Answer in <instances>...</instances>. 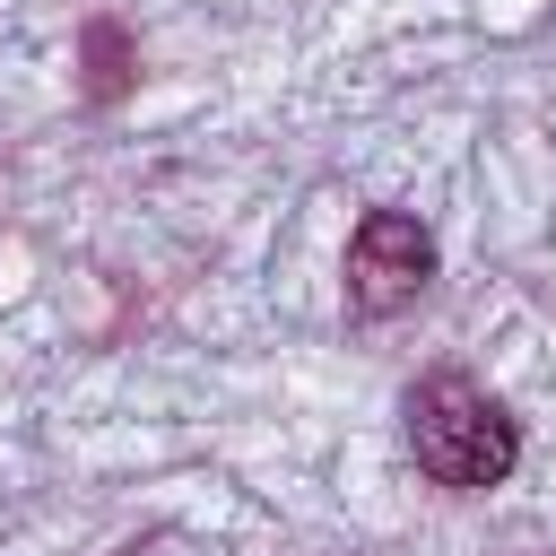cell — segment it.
<instances>
[{
    "label": "cell",
    "instance_id": "1",
    "mask_svg": "<svg viewBox=\"0 0 556 556\" xmlns=\"http://www.w3.org/2000/svg\"><path fill=\"white\" fill-rule=\"evenodd\" d=\"M400 417H408L417 469H426L434 486H452V495H486V486H504V478L521 469V426H513V408H504L486 382H469V374H426Z\"/></svg>",
    "mask_w": 556,
    "mask_h": 556
},
{
    "label": "cell",
    "instance_id": "2",
    "mask_svg": "<svg viewBox=\"0 0 556 556\" xmlns=\"http://www.w3.org/2000/svg\"><path fill=\"white\" fill-rule=\"evenodd\" d=\"M434 287V235L417 208H365L348 235V313L391 321Z\"/></svg>",
    "mask_w": 556,
    "mask_h": 556
},
{
    "label": "cell",
    "instance_id": "3",
    "mask_svg": "<svg viewBox=\"0 0 556 556\" xmlns=\"http://www.w3.org/2000/svg\"><path fill=\"white\" fill-rule=\"evenodd\" d=\"M122 52H130V43H122V26H113V17H96V26H87V96H96V104H113V96H122V78H130V70H122Z\"/></svg>",
    "mask_w": 556,
    "mask_h": 556
}]
</instances>
